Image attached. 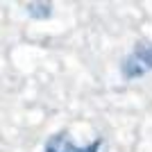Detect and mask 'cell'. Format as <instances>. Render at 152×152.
<instances>
[{
	"label": "cell",
	"mask_w": 152,
	"mask_h": 152,
	"mask_svg": "<svg viewBox=\"0 0 152 152\" xmlns=\"http://www.w3.org/2000/svg\"><path fill=\"white\" fill-rule=\"evenodd\" d=\"M152 73V43L139 41L132 48L129 55H125L121 61V77L125 82H134L139 77H145Z\"/></svg>",
	"instance_id": "cell-1"
},
{
	"label": "cell",
	"mask_w": 152,
	"mask_h": 152,
	"mask_svg": "<svg viewBox=\"0 0 152 152\" xmlns=\"http://www.w3.org/2000/svg\"><path fill=\"white\" fill-rule=\"evenodd\" d=\"M43 152H104V139H95L89 145H75L66 132H57L45 141Z\"/></svg>",
	"instance_id": "cell-2"
},
{
	"label": "cell",
	"mask_w": 152,
	"mask_h": 152,
	"mask_svg": "<svg viewBox=\"0 0 152 152\" xmlns=\"http://www.w3.org/2000/svg\"><path fill=\"white\" fill-rule=\"evenodd\" d=\"M25 12L32 18H50L52 5L50 2H30V5H25Z\"/></svg>",
	"instance_id": "cell-3"
}]
</instances>
